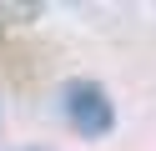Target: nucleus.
<instances>
[{
  "label": "nucleus",
  "mask_w": 156,
  "mask_h": 151,
  "mask_svg": "<svg viewBox=\"0 0 156 151\" xmlns=\"http://www.w3.org/2000/svg\"><path fill=\"white\" fill-rule=\"evenodd\" d=\"M66 116H71V126L81 131V136H101V131H111V101H106V91H96L91 81H76V86H66Z\"/></svg>",
  "instance_id": "obj_1"
}]
</instances>
